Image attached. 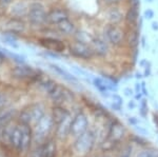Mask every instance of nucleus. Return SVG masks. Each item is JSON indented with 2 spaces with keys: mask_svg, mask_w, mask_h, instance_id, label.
Listing matches in <instances>:
<instances>
[{
  "mask_svg": "<svg viewBox=\"0 0 158 157\" xmlns=\"http://www.w3.org/2000/svg\"><path fill=\"white\" fill-rule=\"evenodd\" d=\"M95 143V135L92 131H86L82 135L75 138L73 145L74 153L78 156H85L92 151Z\"/></svg>",
  "mask_w": 158,
  "mask_h": 157,
  "instance_id": "nucleus-7",
  "label": "nucleus"
},
{
  "mask_svg": "<svg viewBox=\"0 0 158 157\" xmlns=\"http://www.w3.org/2000/svg\"><path fill=\"white\" fill-rule=\"evenodd\" d=\"M56 30H57L61 36L74 38L75 34L78 31V27L74 21H72L71 19H67L56 25Z\"/></svg>",
  "mask_w": 158,
  "mask_h": 157,
  "instance_id": "nucleus-17",
  "label": "nucleus"
},
{
  "mask_svg": "<svg viewBox=\"0 0 158 157\" xmlns=\"http://www.w3.org/2000/svg\"><path fill=\"white\" fill-rule=\"evenodd\" d=\"M38 42L41 45L44 50H47L48 52L56 53V54H61L64 53L65 50L68 49V44H65V42L62 39H60L59 37H49L44 36L38 39Z\"/></svg>",
  "mask_w": 158,
  "mask_h": 157,
  "instance_id": "nucleus-11",
  "label": "nucleus"
},
{
  "mask_svg": "<svg viewBox=\"0 0 158 157\" xmlns=\"http://www.w3.org/2000/svg\"><path fill=\"white\" fill-rule=\"evenodd\" d=\"M89 118L88 115L83 112H79L74 116L71 122V129H70V135H72L74 138H77L83 133H85L89 129Z\"/></svg>",
  "mask_w": 158,
  "mask_h": 157,
  "instance_id": "nucleus-12",
  "label": "nucleus"
},
{
  "mask_svg": "<svg viewBox=\"0 0 158 157\" xmlns=\"http://www.w3.org/2000/svg\"><path fill=\"white\" fill-rule=\"evenodd\" d=\"M54 126L55 122L52 113H45L41 119L34 126V129H33L34 140L37 143H43L47 140L48 136L51 134Z\"/></svg>",
  "mask_w": 158,
  "mask_h": 157,
  "instance_id": "nucleus-4",
  "label": "nucleus"
},
{
  "mask_svg": "<svg viewBox=\"0 0 158 157\" xmlns=\"http://www.w3.org/2000/svg\"><path fill=\"white\" fill-rule=\"evenodd\" d=\"M103 157H112V156H110V155H104Z\"/></svg>",
  "mask_w": 158,
  "mask_h": 157,
  "instance_id": "nucleus-46",
  "label": "nucleus"
},
{
  "mask_svg": "<svg viewBox=\"0 0 158 157\" xmlns=\"http://www.w3.org/2000/svg\"><path fill=\"white\" fill-rule=\"evenodd\" d=\"M50 67H51V69H52L53 71H55L57 74H59L61 77L64 78L65 80L71 81V82H77V78H76L75 76H73L71 73H69L67 70H64L63 68L59 67L58 64H55V63H50Z\"/></svg>",
  "mask_w": 158,
  "mask_h": 157,
  "instance_id": "nucleus-21",
  "label": "nucleus"
},
{
  "mask_svg": "<svg viewBox=\"0 0 158 157\" xmlns=\"http://www.w3.org/2000/svg\"><path fill=\"white\" fill-rule=\"evenodd\" d=\"M11 75L13 78L18 80H34L39 77L40 71L22 63L13 68L11 70Z\"/></svg>",
  "mask_w": 158,
  "mask_h": 157,
  "instance_id": "nucleus-10",
  "label": "nucleus"
},
{
  "mask_svg": "<svg viewBox=\"0 0 158 157\" xmlns=\"http://www.w3.org/2000/svg\"><path fill=\"white\" fill-rule=\"evenodd\" d=\"M93 85L96 88V90L100 93L101 96H103V97H106V98L111 97L112 93H110L111 91L109 90L108 85H106V79H104V78H101V77L93 78Z\"/></svg>",
  "mask_w": 158,
  "mask_h": 157,
  "instance_id": "nucleus-20",
  "label": "nucleus"
},
{
  "mask_svg": "<svg viewBox=\"0 0 158 157\" xmlns=\"http://www.w3.org/2000/svg\"><path fill=\"white\" fill-rule=\"evenodd\" d=\"M140 9L132 6H127L126 13H124V21L123 24L126 27H138V23L140 21Z\"/></svg>",
  "mask_w": 158,
  "mask_h": 157,
  "instance_id": "nucleus-14",
  "label": "nucleus"
},
{
  "mask_svg": "<svg viewBox=\"0 0 158 157\" xmlns=\"http://www.w3.org/2000/svg\"><path fill=\"white\" fill-rule=\"evenodd\" d=\"M6 27L7 32H12L14 34H21L25 31V24L24 20L22 18H15V17H11L6 23Z\"/></svg>",
  "mask_w": 158,
  "mask_h": 157,
  "instance_id": "nucleus-19",
  "label": "nucleus"
},
{
  "mask_svg": "<svg viewBox=\"0 0 158 157\" xmlns=\"http://www.w3.org/2000/svg\"><path fill=\"white\" fill-rule=\"evenodd\" d=\"M48 11L45 10V6L39 1L30 2V10L27 13V21L33 27H44L48 24L47 22Z\"/></svg>",
  "mask_w": 158,
  "mask_h": 157,
  "instance_id": "nucleus-6",
  "label": "nucleus"
},
{
  "mask_svg": "<svg viewBox=\"0 0 158 157\" xmlns=\"http://www.w3.org/2000/svg\"><path fill=\"white\" fill-rule=\"evenodd\" d=\"M132 151H133V148H132L131 145L124 146L123 148L121 149L120 153L118 154V156H117V157H131Z\"/></svg>",
  "mask_w": 158,
  "mask_h": 157,
  "instance_id": "nucleus-26",
  "label": "nucleus"
},
{
  "mask_svg": "<svg viewBox=\"0 0 158 157\" xmlns=\"http://www.w3.org/2000/svg\"><path fill=\"white\" fill-rule=\"evenodd\" d=\"M157 154L158 153L156 151L148 149V150H143V151L139 152L136 155V157H157Z\"/></svg>",
  "mask_w": 158,
  "mask_h": 157,
  "instance_id": "nucleus-28",
  "label": "nucleus"
},
{
  "mask_svg": "<svg viewBox=\"0 0 158 157\" xmlns=\"http://www.w3.org/2000/svg\"><path fill=\"white\" fill-rule=\"evenodd\" d=\"M108 139L113 141L114 143H117L121 140L122 137L126 135V128L123 125H121L118 120H114L110 125V129L108 132Z\"/></svg>",
  "mask_w": 158,
  "mask_h": 157,
  "instance_id": "nucleus-15",
  "label": "nucleus"
},
{
  "mask_svg": "<svg viewBox=\"0 0 158 157\" xmlns=\"http://www.w3.org/2000/svg\"><path fill=\"white\" fill-rule=\"evenodd\" d=\"M4 61H6V56H4V55L2 54L1 52H0V65L3 64Z\"/></svg>",
  "mask_w": 158,
  "mask_h": 157,
  "instance_id": "nucleus-42",
  "label": "nucleus"
},
{
  "mask_svg": "<svg viewBox=\"0 0 158 157\" xmlns=\"http://www.w3.org/2000/svg\"><path fill=\"white\" fill-rule=\"evenodd\" d=\"M68 51L72 57L82 60V61H92L94 58H96L91 43L81 42L79 40L74 39V38L69 42Z\"/></svg>",
  "mask_w": 158,
  "mask_h": 157,
  "instance_id": "nucleus-3",
  "label": "nucleus"
},
{
  "mask_svg": "<svg viewBox=\"0 0 158 157\" xmlns=\"http://www.w3.org/2000/svg\"><path fill=\"white\" fill-rule=\"evenodd\" d=\"M142 77H144V76L142 75L140 72H136V73H135V78H136V79L140 80V79H142Z\"/></svg>",
  "mask_w": 158,
  "mask_h": 157,
  "instance_id": "nucleus-43",
  "label": "nucleus"
},
{
  "mask_svg": "<svg viewBox=\"0 0 158 157\" xmlns=\"http://www.w3.org/2000/svg\"><path fill=\"white\" fill-rule=\"evenodd\" d=\"M93 37L94 36L90 35V33L83 31V30H79L78 29L77 33H76L75 36H74V39L79 40V41H81V42H85V43H91Z\"/></svg>",
  "mask_w": 158,
  "mask_h": 157,
  "instance_id": "nucleus-23",
  "label": "nucleus"
},
{
  "mask_svg": "<svg viewBox=\"0 0 158 157\" xmlns=\"http://www.w3.org/2000/svg\"><path fill=\"white\" fill-rule=\"evenodd\" d=\"M128 29L124 24H104L102 35L113 49H126Z\"/></svg>",
  "mask_w": 158,
  "mask_h": 157,
  "instance_id": "nucleus-2",
  "label": "nucleus"
},
{
  "mask_svg": "<svg viewBox=\"0 0 158 157\" xmlns=\"http://www.w3.org/2000/svg\"><path fill=\"white\" fill-rule=\"evenodd\" d=\"M148 61H149V60H148L147 58H142V59H140V60H139V62H138V63H139V67L143 69V68L147 65Z\"/></svg>",
  "mask_w": 158,
  "mask_h": 157,
  "instance_id": "nucleus-37",
  "label": "nucleus"
},
{
  "mask_svg": "<svg viewBox=\"0 0 158 157\" xmlns=\"http://www.w3.org/2000/svg\"><path fill=\"white\" fill-rule=\"evenodd\" d=\"M99 3L102 7L113 6H124L127 0H99Z\"/></svg>",
  "mask_w": 158,
  "mask_h": 157,
  "instance_id": "nucleus-24",
  "label": "nucleus"
},
{
  "mask_svg": "<svg viewBox=\"0 0 158 157\" xmlns=\"http://www.w3.org/2000/svg\"><path fill=\"white\" fill-rule=\"evenodd\" d=\"M155 17V11L151 7H147L143 12V18L146 20H153Z\"/></svg>",
  "mask_w": 158,
  "mask_h": 157,
  "instance_id": "nucleus-29",
  "label": "nucleus"
},
{
  "mask_svg": "<svg viewBox=\"0 0 158 157\" xmlns=\"http://www.w3.org/2000/svg\"><path fill=\"white\" fill-rule=\"evenodd\" d=\"M128 29V27H127ZM140 29L139 27H130L127 32L126 49L135 50L138 49L140 45Z\"/></svg>",
  "mask_w": 158,
  "mask_h": 157,
  "instance_id": "nucleus-16",
  "label": "nucleus"
},
{
  "mask_svg": "<svg viewBox=\"0 0 158 157\" xmlns=\"http://www.w3.org/2000/svg\"><path fill=\"white\" fill-rule=\"evenodd\" d=\"M134 92L135 94H141V82H136L135 83V88H134Z\"/></svg>",
  "mask_w": 158,
  "mask_h": 157,
  "instance_id": "nucleus-35",
  "label": "nucleus"
},
{
  "mask_svg": "<svg viewBox=\"0 0 158 157\" xmlns=\"http://www.w3.org/2000/svg\"><path fill=\"white\" fill-rule=\"evenodd\" d=\"M91 45L95 53V56L98 59H109L112 55V49L113 48L106 40L103 35H95L91 41Z\"/></svg>",
  "mask_w": 158,
  "mask_h": 157,
  "instance_id": "nucleus-9",
  "label": "nucleus"
},
{
  "mask_svg": "<svg viewBox=\"0 0 158 157\" xmlns=\"http://www.w3.org/2000/svg\"><path fill=\"white\" fill-rule=\"evenodd\" d=\"M151 29H152V31H154V32H158V21H152V23H151Z\"/></svg>",
  "mask_w": 158,
  "mask_h": 157,
  "instance_id": "nucleus-38",
  "label": "nucleus"
},
{
  "mask_svg": "<svg viewBox=\"0 0 158 157\" xmlns=\"http://www.w3.org/2000/svg\"><path fill=\"white\" fill-rule=\"evenodd\" d=\"M147 2H149V3H153L154 2V0H146Z\"/></svg>",
  "mask_w": 158,
  "mask_h": 157,
  "instance_id": "nucleus-44",
  "label": "nucleus"
},
{
  "mask_svg": "<svg viewBox=\"0 0 158 157\" xmlns=\"http://www.w3.org/2000/svg\"><path fill=\"white\" fill-rule=\"evenodd\" d=\"M67 19H70V13L65 7L61 6H54L48 11L47 22L49 25H57L60 22L64 21Z\"/></svg>",
  "mask_w": 158,
  "mask_h": 157,
  "instance_id": "nucleus-13",
  "label": "nucleus"
},
{
  "mask_svg": "<svg viewBox=\"0 0 158 157\" xmlns=\"http://www.w3.org/2000/svg\"><path fill=\"white\" fill-rule=\"evenodd\" d=\"M141 92L144 96L149 95V93H148V91H147V88H146V82L144 81H141Z\"/></svg>",
  "mask_w": 158,
  "mask_h": 157,
  "instance_id": "nucleus-36",
  "label": "nucleus"
},
{
  "mask_svg": "<svg viewBox=\"0 0 158 157\" xmlns=\"http://www.w3.org/2000/svg\"><path fill=\"white\" fill-rule=\"evenodd\" d=\"M140 47H141L143 50H146V49H147V47H148L147 36H144V35H142V36L140 37Z\"/></svg>",
  "mask_w": 158,
  "mask_h": 157,
  "instance_id": "nucleus-33",
  "label": "nucleus"
},
{
  "mask_svg": "<svg viewBox=\"0 0 158 157\" xmlns=\"http://www.w3.org/2000/svg\"><path fill=\"white\" fill-rule=\"evenodd\" d=\"M15 115L14 109H6V110H2L0 109V126H6L10 121H12L13 117Z\"/></svg>",
  "mask_w": 158,
  "mask_h": 157,
  "instance_id": "nucleus-22",
  "label": "nucleus"
},
{
  "mask_svg": "<svg viewBox=\"0 0 158 157\" xmlns=\"http://www.w3.org/2000/svg\"><path fill=\"white\" fill-rule=\"evenodd\" d=\"M139 109H140V114H141L142 117H147L149 108H148V101L146 98L140 99V108Z\"/></svg>",
  "mask_w": 158,
  "mask_h": 157,
  "instance_id": "nucleus-27",
  "label": "nucleus"
},
{
  "mask_svg": "<svg viewBox=\"0 0 158 157\" xmlns=\"http://www.w3.org/2000/svg\"><path fill=\"white\" fill-rule=\"evenodd\" d=\"M14 1V0H0V4L1 6H9V4H11L12 2Z\"/></svg>",
  "mask_w": 158,
  "mask_h": 157,
  "instance_id": "nucleus-39",
  "label": "nucleus"
},
{
  "mask_svg": "<svg viewBox=\"0 0 158 157\" xmlns=\"http://www.w3.org/2000/svg\"><path fill=\"white\" fill-rule=\"evenodd\" d=\"M2 137L16 151L27 152L34 139V133L32 126L27 123L20 121L18 123H13V121H10L4 126Z\"/></svg>",
  "mask_w": 158,
  "mask_h": 157,
  "instance_id": "nucleus-1",
  "label": "nucleus"
},
{
  "mask_svg": "<svg viewBox=\"0 0 158 157\" xmlns=\"http://www.w3.org/2000/svg\"><path fill=\"white\" fill-rule=\"evenodd\" d=\"M30 10V2H25V1H18L15 2L11 6L10 9V14L12 17L15 18H22L27 16V13Z\"/></svg>",
  "mask_w": 158,
  "mask_h": 157,
  "instance_id": "nucleus-18",
  "label": "nucleus"
},
{
  "mask_svg": "<svg viewBox=\"0 0 158 157\" xmlns=\"http://www.w3.org/2000/svg\"><path fill=\"white\" fill-rule=\"evenodd\" d=\"M143 70H144V72H143V76L144 77H150L151 76V72H152V63H151V61H148V63H147V65L146 67L143 68Z\"/></svg>",
  "mask_w": 158,
  "mask_h": 157,
  "instance_id": "nucleus-31",
  "label": "nucleus"
},
{
  "mask_svg": "<svg viewBox=\"0 0 158 157\" xmlns=\"http://www.w3.org/2000/svg\"><path fill=\"white\" fill-rule=\"evenodd\" d=\"M94 157H103V156H94Z\"/></svg>",
  "mask_w": 158,
  "mask_h": 157,
  "instance_id": "nucleus-47",
  "label": "nucleus"
},
{
  "mask_svg": "<svg viewBox=\"0 0 158 157\" xmlns=\"http://www.w3.org/2000/svg\"><path fill=\"white\" fill-rule=\"evenodd\" d=\"M4 103H6V98H4V96L0 93V109H2V107L4 105Z\"/></svg>",
  "mask_w": 158,
  "mask_h": 157,
  "instance_id": "nucleus-41",
  "label": "nucleus"
},
{
  "mask_svg": "<svg viewBox=\"0 0 158 157\" xmlns=\"http://www.w3.org/2000/svg\"><path fill=\"white\" fill-rule=\"evenodd\" d=\"M44 114L45 108L42 103H32V105H29L27 107L21 110L19 114V121L27 123L31 126H34L43 117Z\"/></svg>",
  "mask_w": 158,
  "mask_h": 157,
  "instance_id": "nucleus-5",
  "label": "nucleus"
},
{
  "mask_svg": "<svg viewBox=\"0 0 158 157\" xmlns=\"http://www.w3.org/2000/svg\"><path fill=\"white\" fill-rule=\"evenodd\" d=\"M31 157H47V154H45V151H44V147H43L42 143H40V146L37 147V148L32 152Z\"/></svg>",
  "mask_w": 158,
  "mask_h": 157,
  "instance_id": "nucleus-25",
  "label": "nucleus"
},
{
  "mask_svg": "<svg viewBox=\"0 0 158 157\" xmlns=\"http://www.w3.org/2000/svg\"><path fill=\"white\" fill-rule=\"evenodd\" d=\"M128 107H129L130 110H134V109L136 108V102H135L134 100L129 101V103H128Z\"/></svg>",
  "mask_w": 158,
  "mask_h": 157,
  "instance_id": "nucleus-40",
  "label": "nucleus"
},
{
  "mask_svg": "<svg viewBox=\"0 0 158 157\" xmlns=\"http://www.w3.org/2000/svg\"><path fill=\"white\" fill-rule=\"evenodd\" d=\"M30 2H33V1H39V0H29Z\"/></svg>",
  "mask_w": 158,
  "mask_h": 157,
  "instance_id": "nucleus-45",
  "label": "nucleus"
},
{
  "mask_svg": "<svg viewBox=\"0 0 158 157\" xmlns=\"http://www.w3.org/2000/svg\"><path fill=\"white\" fill-rule=\"evenodd\" d=\"M123 94L124 96H128V97H131V96L134 95V91L133 89H131L130 87H127L123 89Z\"/></svg>",
  "mask_w": 158,
  "mask_h": 157,
  "instance_id": "nucleus-34",
  "label": "nucleus"
},
{
  "mask_svg": "<svg viewBox=\"0 0 158 157\" xmlns=\"http://www.w3.org/2000/svg\"><path fill=\"white\" fill-rule=\"evenodd\" d=\"M127 6H113L103 7L102 19L106 24H123Z\"/></svg>",
  "mask_w": 158,
  "mask_h": 157,
  "instance_id": "nucleus-8",
  "label": "nucleus"
},
{
  "mask_svg": "<svg viewBox=\"0 0 158 157\" xmlns=\"http://www.w3.org/2000/svg\"><path fill=\"white\" fill-rule=\"evenodd\" d=\"M111 98H112V100H113V102H115V103H118V105H122V103H123L122 97L120 95L117 94V93H112Z\"/></svg>",
  "mask_w": 158,
  "mask_h": 157,
  "instance_id": "nucleus-30",
  "label": "nucleus"
},
{
  "mask_svg": "<svg viewBox=\"0 0 158 157\" xmlns=\"http://www.w3.org/2000/svg\"><path fill=\"white\" fill-rule=\"evenodd\" d=\"M140 0H127V6H132V7H137V9H140Z\"/></svg>",
  "mask_w": 158,
  "mask_h": 157,
  "instance_id": "nucleus-32",
  "label": "nucleus"
}]
</instances>
